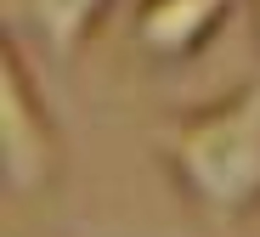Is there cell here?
I'll return each mask as SVG.
<instances>
[{"label":"cell","instance_id":"1","mask_svg":"<svg viewBox=\"0 0 260 237\" xmlns=\"http://www.w3.org/2000/svg\"><path fill=\"white\" fill-rule=\"evenodd\" d=\"M158 158L176 192L209 215L232 220L260 204V74L238 79L226 96L181 108L158 130Z\"/></svg>","mask_w":260,"mask_h":237},{"label":"cell","instance_id":"2","mask_svg":"<svg viewBox=\"0 0 260 237\" xmlns=\"http://www.w3.org/2000/svg\"><path fill=\"white\" fill-rule=\"evenodd\" d=\"M62 130L23 62V45H0V181L12 198H40L62 175Z\"/></svg>","mask_w":260,"mask_h":237},{"label":"cell","instance_id":"5","mask_svg":"<svg viewBox=\"0 0 260 237\" xmlns=\"http://www.w3.org/2000/svg\"><path fill=\"white\" fill-rule=\"evenodd\" d=\"M249 17H254V40H260V0H249Z\"/></svg>","mask_w":260,"mask_h":237},{"label":"cell","instance_id":"3","mask_svg":"<svg viewBox=\"0 0 260 237\" xmlns=\"http://www.w3.org/2000/svg\"><path fill=\"white\" fill-rule=\"evenodd\" d=\"M238 0H136L124 17L130 45L153 62H187L226 28Z\"/></svg>","mask_w":260,"mask_h":237},{"label":"cell","instance_id":"4","mask_svg":"<svg viewBox=\"0 0 260 237\" xmlns=\"http://www.w3.org/2000/svg\"><path fill=\"white\" fill-rule=\"evenodd\" d=\"M12 12L51 57H74L79 45H91V34L113 12V0H12Z\"/></svg>","mask_w":260,"mask_h":237}]
</instances>
